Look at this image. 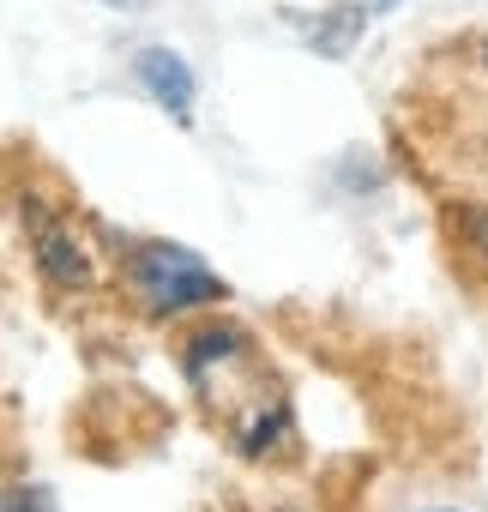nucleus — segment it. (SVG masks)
Listing matches in <instances>:
<instances>
[{
	"label": "nucleus",
	"mask_w": 488,
	"mask_h": 512,
	"mask_svg": "<svg viewBox=\"0 0 488 512\" xmlns=\"http://www.w3.org/2000/svg\"><path fill=\"white\" fill-rule=\"evenodd\" d=\"M362 31H368V7H362V0H344V7H332V13H320V19H314L308 49H314V55L344 61V55L362 43Z\"/></svg>",
	"instance_id": "nucleus-4"
},
{
	"label": "nucleus",
	"mask_w": 488,
	"mask_h": 512,
	"mask_svg": "<svg viewBox=\"0 0 488 512\" xmlns=\"http://www.w3.org/2000/svg\"><path fill=\"white\" fill-rule=\"evenodd\" d=\"M133 79L169 109L175 127H193V73H187V61H181L175 49H157V43L139 49V55H133Z\"/></svg>",
	"instance_id": "nucleus-3"
},
{
	"label": "nucleus",
	"mask_w": 488,
	"mask_h": 512,
	"mask_svg": "<svg viewBox=\"0 0 488 512\" xmlns=\"http://www.w3.org/2000/svg\"><path fill=\"white\" fill-rule=\"evenodd\" d=\"M428 512H446V506H428Z\"/></svg>",
	"instance_id": "nucleus-8"
},
{
	"label": "nucleus",
	"mask_w": 488,
	"mask_h": 512,
	"mask_svg": "<svg viewBox=\"0 0 488 512\" xmlns=\"http://www.w3.org/2000/svg\"><path fill=\"white\" fill-rule=\"evenodd\" d=\"M127 284L139 290V302L151 314H181V308H199V302H223V284L193 260L187 247H169V241H139L133 247Z\"/></svg>",
	"instance_id": "nucleus-1"
},
{
	"label": "nucleus",
	"mask_w": 488,
	"mask_h": 512,
	"mask_svg": "<svg viewBox=\"0 0 488 512\" xmlns=\"http://www.w3.org/2000/svg\"><path fill=\"white\" fill-rule=\"evenodd\" d=\"M0 512H55V506L37 488H13V494H0Z\"/></svg>",
	"instance_id": "nucleus-5"
},
{
	"label": "nucleus",
	"mask_w": 488,
	"mask_h": 512,
	"mask_svg": "<svg viewBox=\"0 0 488 512\" xmlns=\"http://www.w3.org/2000/svg\"><path fill=\"white\" fill-rule=\"evenodd\" d=\"M103 7H121V13H133V7H145V0H103Z\"/></svg>",
	"instance_id": "nucleus-7"
},
{
	"label": "nucleus",
	"mask_w": 488,
	"mask_h": 512,
	"mask_svg": "<svg viewBox=\"0 0 488 512\" xmlns=\"http://www.w3.org/2000/svg\"><path fill=\"white\" fill-rule=\"evenodd\" d=\"M464 235H470V247L488 260V211H464Z\"/></svg>",
	"instance_id": "nucleus-6"
},
{
	"label": "nucleus",
	"mask_w": 488,
	"mask_h": 512,
	"mask_svg": "<svg viewBox=\"0 0 488 512\" xmlns=\"http://www.w3.org/2000/svg\"><path fill=\"white\" fill-rule=\"evenodd\" d=\"M25 229H31V253L55 290H91L97 284V260L85 253V241L73 235V223L61 211H49L43 199H25Z\"/></svg>",
	"instance_id": "nucleus-2"
}]
</instances>
